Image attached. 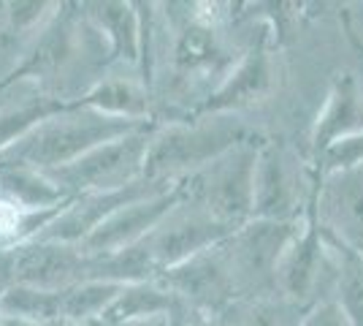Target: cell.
<instances>
[{"mask_svg":"<svg viewBox=\"0 0 363 326\" xmlns=\"http://www.w3.org/2000/svg\"><path fill=\"white\" fill-rule=\"evenodd\" d=\"M150 123H133L108 117L84 104H68L60 112L49 114L44 123H38L25 139L11 144L6 153H0V163H19L38 171H52L74 163L76 158L87 156L90 150L122 139L138 128Z\"/></svg>","mask_w":363,"mask_h":326,"instance_id":"6da1fadb","label":"cell"},{"mask_svg":"<svg viewBox=\"0 0 363 326\" xmlns=\"http://www.w3.org/2000/svg\"><path fill=\"white\" fill-rule=\"evenodd\" d=\"M250 139L260 136L239 114L190 117L179 123L157 125L150 141L144 177L179 185L182 180L212 163L214 158Z\"/></svg>","mask_w":363,"mask_h":326,"instance_id":"7a4b0ae2","label":"cell"},{"mask_svg":"<svg viewBox=\"0 0 363 326\" xmlns=\"http://www.w3.org/2000/svg\"><path fill=\"white\" fill-rule=\"evenodd\" d=\"M260 139L236 144L233 150L214 158L203 169L179 183L182 199L206 210L228 229H242L252 220V196H255V163Z\"/></svg>","mask_w":363,"mask_h":326,"instance_id":"3957f363","label":"cell"},{"mask_svg":"<svg viewBox=\"0 0 363 326\" xmlns=\"http://www.w3.org/2000/svg\"><path fill=\"white\" fill-rule=\"evenodd\" d=\"M318 177L288 144L263 139L257 147L252 220H303L312 210Z\"/></svg>","mask_w":363,"mask_h":326,"instance_id":"277c9868","label":"cell"},{"mask_svg":"<svg viewBox=\"0 0 363 326\" xmlns=\"http://www.w3.org/2000/svg\"><path fill=\"white\" fill-rule=\"evenodd\" d=\"M336 283H339L336 248L320 229L315 212L309 210L303 226L290 239V245L277 264L274 288L288 302L309 310L312 305L336 294Z\"/></svg>","mask_w":363,"mask_h":326,"instance_id":"5b68a950","label":"cell"},{"mask_svg":"<svg viewBox=\"0 0 363 326\" xmlns=\"http://www.w3.org/2000/svg\"><path fill=\"white\" fill-rule=\"evenodd\" d=\"M157 125L160 123H150L122 139L106 141L90 150L87 156L76 158L74 163L46 171V174L71 199L84 196V193H104V190H120L125 185H133L144 177L150 141Z\"/></svg>","mask_w":363,"mask_h":326,"instance_id":"8992f818","label":"cell"},{"mask_svg":"<svg viewBox=\"0 0 363 326\" xmlns=\"http://www.w3.org/2000/svg\"><path fill=\"white\" fill-rule=\"evenodd\" d=\"M303 220H250L223 242L239 299L277 294V264Z\"/></svg>","mask_w":363,"mask_h":326,"instance_id":"52a82bcc","label":"cell"},{"mask_svg":"<svg viewBox=\"0 0 363 326\" xmlns=\"http://www.w3.org/2000/svg\"><path fill=\"white\" fill-rule=\"evenodd\" d=\"M230 234L233 229H228L225 223H220L206 210L179 199V204L138 242V248L144 250L152 272L157 278L168 269L196 259L198 253L220 245Z\"/></svg>","mask_w":363,"mask_h":326,"instance_id":"ba28073f","label":"cell"},{"mask_svg":"<svg viewBox=\"0 0 363 326\" xmlns=\"http://www.w3.org/2000/svg\"><path fill=\"white\" fill-rule=\"evenodd\" d=\"M14 256L16 283L46 288V291H65L84 280H108L106 256H92L82 245L28 242V245L16 248Z\"/></svg>","mask_w":363,"mask_h":326,"instance_id":"9c48e42d","label":"cell"},{"mask_svg":"<svg viewBox=\"0 0 363 326\" xmlns=\"http://www.w3.org/2000/svg\"><path fill=\"white\" fill-rule=\"evenodd\" d=\"M171 183L163 180H150L141 177L133 185H125L120 190H104V193H84V196H74L71 202L65 204L60 215L55 217L44 232L38 234L35 242H68V245H79L90 237L104 220L114 215L117 210L128 207L141 199H150L155 193L171 190Z\"/></svg>","mask_w":363,"mask_h":326,"instance_id":"30bf717a","label":"cell"},{"mask_svg":"<svg viewBox=\"0 0 363 326\" xmlns=\"http://www.w3.org/2000/svg\"><path fill=\"white\" fill-rule=\"evenodd\" d=\"M223 242L203 250V253H198L196 259L174 266L163 275H157L155 280H160L171 294L179 296L182 302H187V305H193L196 310L209 313V315L223 313L230 302L239 299Z\"/></svg>","mask_w":363,"mask_h":326,"instance_id":"8fae6325","label":"cell"},{"mask_svg":"<svg viewBox=\"0 0 363 326\" xmlns=\"http://www.w3.org/2000/svg\"><path fill=\"white\" fill-rule=\"evenodd\" d=\"M312 212L325 237L363 253V166L323 177L315 190Z\"/></svg>","mask_w":363,"mask_h":326,"instance_id":"7c38bea8","label":"cell"},{"mask_svg":"<svg viewBox=\"0 0 363 326\" xmlns=\"http://www.w3.org/2000/svg\"><path fill=\"white\" fill-rule=\"evenodd\" d=\"M274 90V60L269 49V33H257L250 38L239 63L225 77V82L212 93V98L198 109L193 117L212 114H239L242 109L255 107L257 101L269 98Z\"/></svg>","mask_w":363,"mask_h":326,"instance_id":"4fadbf2b","label":"cell"},{"mask_svg":"<svg viewBox=\"0 0 363 326\" xmlns=\"http://www.w3.org/2000/svg\"><path fill=\"white\" fill-rule=\"evenodd\" d=\"M179 199L182 193H179V185H177L171 188V190H163V193H155L150 199L128 204V207L117 210L108 220H104L79 245L87 250V253H92V256H111V253L133 248V245H138L179 204Z\"/></svg>","mask_w":363,"mask_h":326,"instance_id":"5bb4252c","label":"cell"},{"mask_svg":"<svg viewBox=\"0 0 363 326\" xmlns=\"http://www.w3.org/2000/svg\"><path fill=\"white\" fill-rule=\"evenodd\" d=\"M363 134V90L350 71L333 79V87L320 109L312 136H309V163L320 158L331 144Z\"/></svg>","mask_w":363,"mask_h":326,"instance_id":"9a60e30c","label":"cell"},{"mask_svg":"<svg viewBox=\"0 0 363 326\" xmlns=\"http://www.w3.org/2000/svg\"><path fill=\"white\" fill-rule=\"evenodd\" d=\"M79 104L95 109L101 114H108V117L133 120V123H155V95L136 71L111 68Z\"/></svg>","mask_w":363,"mask_h":326,"instance_id":"2e32d148","label":"cell"},{"mask_svg":"<svg viewBox=\"0 0 363 326\" xmlns=\"http://www.w3.org/2000/svg\"><path fill=\"white\" fill-rule=\"evenodd\" d=\"M84 11L106 36L111 58H114V68L138 74L141 28H144L141 3H84Z\"/></svg>","mask_w":363,"mask_h":326,"instance_id":"e0dca14e","label":"cell"},{"mask_svg":"<svg viewBox=\"0 0 363 326\" xmlns=\"http://www.w3.org/2000/svg\"><path fill=\"white\" fill-rule=\"evenodd\" d=\"M0 196L25 210H55L71 202V196L46 171L19 163H0Z\"/></svg>","mask_w":363,"mask_h":326,"instance_id":"ac0fdd59","label":"cell"},{"mask_svg":"<svg viewBox=\"0 0 363 326\" xmlns=\"http://www.w3.org/2000/svg\"><path fill=\"white\" fill-rule=\"evenodd\" d=\"M174 305H177V296L171 294L160 280L125 283L98 326H114L125 324V321H138V318H152V315H168Z\"/></svg>","mask_w":363,"mask_h":326,"instance_id":"d6986e66","label":"cell"},{"mask_svg":"<svg viewBox=\"0 0 363 326\" xmlns=\"http://www.w3.org/2000/svg\"><path fill=\"white\" fill-rule=\"evenodd\" d=\"M303 308L288 302L285 296H247L230 302L225 310L217 313L220 326H298Z\"/></svg>","mask_w":363,"mask_h":326,"instance_id":"ffe728a7","label":"cell"},{"mask_svg":"<svg viewBox=\"0 0 363 326\" xmlns=\"http://www.w3.org/2000/svg\"><path fill=\"white\" fill-rule=\"evenodd\" d=\"M122 283L84 280L60 291V321L68 326H98L111 302L120 294Z\"/></svg>","mask_w":363,"mask_h":326,"instance_id":"44dd1931","label":"cell"},{"mask_svg":"<svg viewBox=\"0 0 363 326\" xmlns=\"http://www.w3.org/2000/svg\"><path fill=\"white\" fill-rule=\"evenodd\" d=\"M68 104L41 93H30L19 101H0V153H6L11 144L25 139L38 123H44L49 114L60 112Z\"/></svg>","mask_w":363,"mask_h":326,"instance_id":"7402d4cb","label":"cell"},{"mask_svg":"<svg viewBox=\"0 0 363 326\" xmlns=\"http://www.w3.org/2000/svg\"><path fill=\"white\" fill-rule=\"evenodd\" d=\"M62 210H65V204L55 207V210H25L11 199L0 196V253H11L28 242H35L38 234L44 232Z\"/></svg>","mask_w":363,"mask_h":326,"instance_id":"603a6c76","label":"cell"},{"mask_svg":"<svg viewBox=\"0 0 363 326\" xmlns=\"http://www.w3.org/2000/svg\"><path fill=\"white\" fill-rule=\"evenodd\" d=\"M0 315L22 321H60V291L14 283L0 296Z\"/></svg>","mask_w":363,"mask_h":326,"instance_id":"cb8c5ba5","label":"cell"},{"mask_svg":"<svg viewBox=\"0 0 363 326\" xmlns=\"http://www.w3.org/2000/svg\"><path fill=\"white\" fill-rule=\"evenodd\" d=\"M333 248L339 256V283L333 299L345 308L352 326H363V253L345 248L339 242H333Z\"/></svg>","mask_w":363,"mask_h":326,"instance_id":"d4e9b609","label":"cell"},{"mask_svg":"<svg viewBox=\"0 0 363 326\" xmlns=\"http://www.w3.org/2000/svg\"><path fill=\"white\" fill-rule=\"evenodd\" d=\"M355 166H363V134H355V136L336 141L323 156L312 161V171H315L318 183L323 177H328V174L355 169Z\"/></svg>","mask_w":363,"mask_h":326,"instance_id":"484cf974","label":"cell"},{"mask_svg":"<svg viewBox=\"0 0 363 326\" xmlns=\"http://www.w3.org/2000/svg\"><path fill=\"white\" fill-rule=\"evenodd\" d=\"M298 326H352L350 315L336 299H323L318 305H312L309 310L303 313L301 324Z\"/></svg>","mask_w":363,"mask_h":326,"instance_id":"4316f807","label":"cell"},{"mask_svg":"<svg viewBox=\"0 0 363 326\" xmlns=\"http://www.w3.org/2000/svg\"><path fill=\"white\" fill-rule=\"evenodd\" d=\"M16 283V256L11 253H0V296L6 294Z\"/></svg>","mask_w":363,"mask_h":326,"instance_id":"83f0119b","label":"cell"},{"mask_svg":"<svg viewBox=\"0 0 363 326\" xmlns=\"http://www.w3.org/2000/svg\"><path fill=\"white\" fill-rule=\"evenodd\" d=\"M3 318V315H0ZM3 326H68L62 321H22V318H3Z\"/></svg>","mask_w":363,"mask_h":326,"instance_id":"f1b7e54d","label":"cell"},{"mask_svg":"<svg viewBox=\"0 0 363 326\" xmlns=\"http://www.w3.org/2000/svg\"><path fill=\"white\" fill-rule=\"evenodd\" d=\"M114 326H168L166 315H152V318H138V321H125V324Z\"/></svg>","mask_w":363,"mask_h":326,"instance_id":"f546056e","label":"cell"},{"mask_svg":"<svg viewBox=\"0 0 363 326\" xmlns=\"http://www.w3.org/2000/svg\"><path fill=\"white\" fill-rule=\"evenodd\" d=\"M0 326H3V318H0Z\"/></svg>","mask_w":363,"mask_h":326,"instance_id":"4dcf8cb0","label":"cell"}]
</instances>
